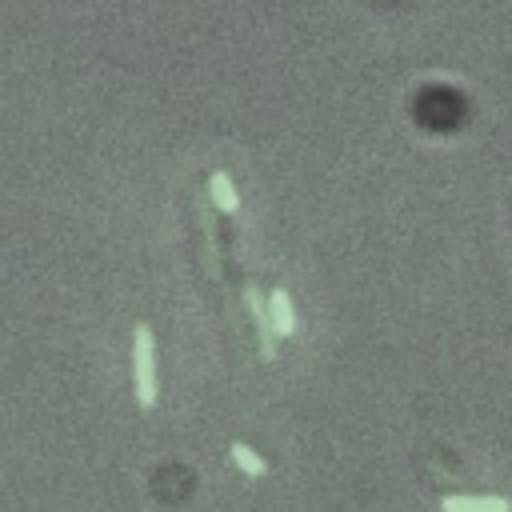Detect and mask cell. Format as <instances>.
Wrapping results in <instances>:
<instances>
[{"instance_id":"obj_3","label":"cell","mask_w":512,"mask_h":512,"mask_svg":"<svg viewBox=\"0 0 512 512\" xmlns=\"http://www.w3.org/2000/svg\"><path fill=\"white\" fill-rule=\"evenodd\" d=\"M268 320H272V332L276 336H292L296 332V312H292V300H288V292H272L268 296Z\"/></svg>"},{"instance_id":"obj_2","label":"cell","mask_w":512,"mask_h":512,"mask_svg":"<svg viewBox=\"0 0 512 512\" xmlns=\"http://www.w3.org/2000/svg\"><path fill=\"white\" fill-rule=\"evenodd\" d=\"M440 508H444V512H512V504H508L504 496H492V492H484V496H472V492H464V496H444Z\"/></svg>"},{"instance_id":"obj_1","label":"cell","mask_w":512,"mask_h":512,"mask_svg":"<svg viewBox=\"0 0 512 512\" xmlns=\"http://www.w3.org/2000/svg\"><path fill=\"white\" fill-rule=\"evenodd\" d=\"M132 384H136L140 408H152L156 404V348H152L148 324H136L132 332Z\"/></svg>"},{"instance_id":"obj_4","label":"cell","mask_w":512,"mask_h":512,"mask_svg":"<svg viewBox=\"0 0 512 512\" xmlns=\"http://www.w3.org/2000/svg\"><path fill=\"white\" fill-rule=\"evenodd\" d=\"M208 188H212V200L232 216V212H236V188H232L228 172H212V176H208Z\"/></svg>"},{"instance_id":"obj_5","label":"cell","mask_w":512,"mask_h":512,"mask_svg":"<svg viewBox=\"0 0 512 512\" xmlns=\"http://www.w3.org/2000/svg\"><path fill=\"white\" fill-rule=\"evenodd\" d=\"M232 460H236L240 472H248V476H268V464H264L244 440H232Z\"/></svg>"}]
</instances>
